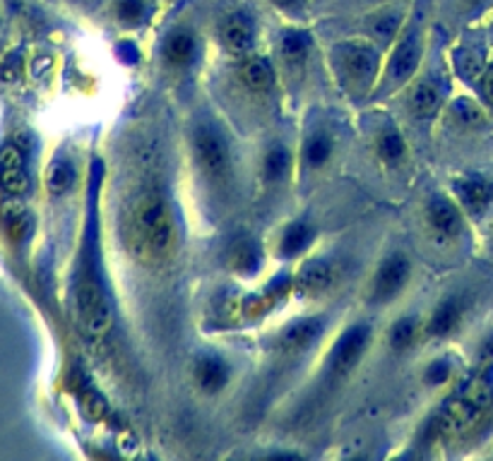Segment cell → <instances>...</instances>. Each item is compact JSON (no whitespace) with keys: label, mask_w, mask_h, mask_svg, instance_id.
<instances>
[{"label":"cell","mask_w":493,"mask_h":461,"mask_svg":"<svg viewBox=\"0 0 493 461\" xmlns=\"http://www.w3.org/2000/svg\"><path fill=\"white\" fill-rule=\"evenodd\" d=\"M426 10L423 5H416L409 17V22L402 27L398 39L392 41L390 58L385 70L381 72L378 86H375L374 96H388L398 92L399 86L409 85L416 72L422 68L423 54H426Z\"/></svg>","instance_id":"6da1fadb"},{"label":"cell","mask_w":493,"mask_h":461,"mask_svg":"<svg viewBox=\"0 0 493 461\" xmlns=\"http://www.w3.org/2000/svg\"><path fill=\"white\" fill-rule=\"evenodd\" d=\"M330 65L347 95H374L381 79V46L371 39L340 41L330 51Z\"/></svg>","instance_id":"7a4b0ae2"},{"label":"cell","mask_w":493,"mask_h":461,"mask_svg":"<svg viewBox=\"0 0 493 461\" xmlns=\"http://www.w3.org/2000/svg\"><path fill=\"white\" fill-rule=\"evenodd\" d=\"M493 390L491 383L486 377L472 380L462 391H457L453 399H448L446 407L440 408L429 421L426 438L436 442L440 438H455L464 430H470L479 418L486 414V408L491 407Z\"/></svg>","instance_id":"3957f363"},{"label":"cell","mask_w":493,"mask_h":461,"mask_svg":"<svg viewBox=\"0 0 493 461\" xmlns=\"http://www.w3.org/2000/svg\"><path fill=\"white\" fill-rule=\"evenodd\" d=\"M137 234L154 255H164L174 243V219L168 204L154 193H147L136 204Z\"/></svg>","instance_id":"277c9868"},{"label":"cell","mask_w":493,"mask_h":461,"mask_svg":"<svg viewBox=\"0 0 493 461\" xmlns=\"http://www.w3.org/2000/svg\"><path fill=\"white\" fill-rule=\"evenodd\" d=\"M78 313H80V322L87 334L102 336L111 329V308L103 296L102 284L96 282L92 274L82 276L80 286H78Z\"/></svg>","instance_id":"5b68a950"},{"label":"cell","mask_w":493,"mask_h":461,"mask_svg":"<svg viewBox=\"0 0 493 461\" xmlns=\"http://www.w3.org/2000/svg\"><path fill=\"white\" fill-rule=\"evenodd\" d=\"M193 152L195 161L210 178H224L229 171V147L212 126H198L193 133Z\"/></svg>","instance_id":"8992f818"},{"label":"cell","mask_w":493,"mask_h":461,"mask_svg":"<svg viewBox=\"0 0 493 461\" xmlns=\"http://www.w3.org/2000/svg\"><path fill=\"white\" fill-rule=\"evenodd\" d=\"M368 344H371V327H368L366 322L351 325V327L337 339V344H334L333 353H330V360H327L330 373H333L334 377L349 375L351 370L358 366L361 356L366 353Z\"/></svg>","instance_id":"52a82bcc"},{"label":"cell","mask_w":493,"mask_h":461,"mask_svg":"<svg viewBox=\"0 0 493 461\" xmlns=\"http://www.w3.org/2000/svg\"><path fill=\"white\" fill-rule=\"evenodd\" d=\"M409 276H412V265L405 255L395 252L390 258H385L375 272L374 284H371V300L374 303L395 300L409 284Z\"/></svg>","instance_id":"ba28073f"},{"label":"cell","mask_w":493,"mask_h":461,"mask_svg":"<svg viewBox=\"0 0 493 461\" xmlns=\"http://www.w3.org/2000/svg\"><path fill=\"white\" fill-rule=\"evenodd\" d=\"M219 39L222 46L234 55H248L253 51L258 39V22L248 10H236L224 17L219 24Z\"/></svg>","instance_id":"9c48e42d"},{"label":"cell","mask_w":493,"mask_h":461,"mask_svg":"<svg viewBox=\"0 0 493 461\" xmlns=\"http://www.w3.org/2000/svg\"><path fill=\"white\" fill-rule=\"evenodd\" d=\"M412 111L416 118H423L429 120L440 111L443 102H446V85L443 79H438V75L429 72V75H422L412 86Z\"/></svg>","instance_id":"30bf717a"},{"label":"cell","mask_w":493,"mask_h":461,"mask_svg":"<svg viewBox=\"0 0 493 461\" xmlns=\"http://www.w3.org/2000/svg\"><path fill=\"white\" fill-rule=\"evenodd\" d=\"M0 188L15 197L29 190V176L24 171V154L15 144H5L0 149Z\"/></svg>","instance_id":"8fae6325"},{"label":"cell","mask_w":493,"mask_h":461,"mask_svg":"<svg viewBox=\"0 0 493 461\" xmlns=\"http://www.w3.org/2000/svg\"><path fill=\"white\" fill-rule=\"evenodd\" d=\"M323 325H325L323 317H303V320L292 322V325H287V327L279 332L277 346L284 353L306 351L308 346L318 342Z\"/></svg>","instance_id":"7c38bea8"},{"label":"cell","mask_w":493,"mask_h":461,"mask_svg":"<svg viewBox=\"0 0 493 461\" xmlns=\"http://www.w3.org/2000/svg\"><path fill=\"white\" fill-rule=\"evenodd\" d=\"M426 217H429V226L433 228V234L440 238H457L464 228L460 207L448 197H433L426 210Z\"/></svg>","instance_id":"4fadbf2b"},{"label":"cell","mask_w":493,"mask_h":461,"mask_svg":"<svg viewBox=\"0 0 493 461\" xmlns=\"http://www.w3.org/2000/svg\"><path fill=\"white\" fill-rule=\"evenodd\" d=\"M334 284V269L325 259H308L306 265L296 272L294 289L301 296H320Z\"/></svg>","instance_id":"5bb4252c"},{"label":"cell","mask_w":493,"mask_h":461,"mask_svg":"<svg viewBox=\"0 0 493 461\" xmlns=\"http://www.w3.org/2000/svg\"><path fill=\"white\" fill-rule=\"evenodd\" d=\"M455 193L460 200L462 210L470 214H481L493 202V185L481 176H467L455 180Z\"/></svg>","instance_id":"9a60e30c"},{"label":"cell","mask_w":493,"mask_h":461,"mask_svg":"<svg viewBox=\"0 0 493 461\" xmlns=\"http://www.w3.org/2000/svg\"><path fill=\"white\" fill-rule=\"evenodd\" d=\"M239 78L251 92H267V89L275 86L277 72H275V65H272L270 58L248 54L239 68Z\"/></svg>","instance_id":"2e32d148"},{"label":"cell","mask_w":493,"mask_h":461,"mask_svg":"<svg viewBox=\"0 0 493 461\" xmlns=\"http://www.w3.org/2000/svg\"><path fill=\"white\" fill-rule=\"evenodd\" d=\"M402 27H405V12L388 5V8L378 10V12L371 17L368 34H371V41H375L378 46H392V41L398 39Z\"/></svg>","instance_id":"e0dca14e"},{"label":"cell","mask_w":493,"mask_h":461,"mask_svg":"<svg viewBox=\"0 0 493 461\" xmlns=\"http://www.w3.org/2000/svg\"><path fill=\"white\" fill-rule=\"evenodd\" d=\"M334 154V140L333 135L327 133L325 128H316L306 135V140L301 144V161L308 169H323V166L333 159Z\"/></svg>","instance_id":"ac0fdd59"},{"label":"cell","mask_w":493,"mask_h":461,"mask_svg":"<svg viewBox=\"0 0 493 461\" xmlns=\"http://www.w3.org/2000/svg\"><path fill=\"white\" fill-rule=\"evenodd\" d=\"M195 383L200 384L202 391L215 394V391L224 390V384L229 383V367L219 356H212V353L200 356L195 360Z\"/></svg>","instance_id":"d6986e66"},{"label":"cell","mask_w":493,"mask_h":461,"mask_svg":"<svg viewBox=\"0 0 493 461\" xmlns=\"http://www.w3.org/2000/svg\"><path fill=\"white\" fill-rule=\"evenodd\" d=\"M195 48H198L195 34H193L191 29H185V27H178V29H174V32L164 39L161 54H164V58H167L171 65H185L193 61Z\"/></svg>","instance_id":"ffe728a7"},{"label":"cell","mask_w":493,"mask_h":461,"mask_svg":"<svg viewBox=\"0 0 493 461\" xmlns=\"http://www.w3.org/2000/svg\"><path fill=\"white\" fill-rule=\"evenodd\" d=\"M316 238V228L310 226L308 221H292L284 231H282V238H279V252L284 258H296L301 255L310 243Z\"/></svg>","instance_id":"44dd1931"},{"label":"cell","mask_w":493,"mask_h":461,"mask_svg":"<svg viewBox=\"0 0 493 461\" xmlns=\"http://www.w3.org/2000/svg\"><path fill=\"white\" fill-rule=\"evenodd\" d=\"M310 46H313V39L306 29H284L282 37H279V54L287 61L289 65L303 63L310 54Z\"/></svg>","instance_id":"7402d4cb"},{"label":"cell","mask_w":493,"mask_h":461,"mask_svg":"<svg viewBox=\"0 0 493 461\" xmlns=\"http://www.w3.org/2000/svg\"><path fill=\"white\" fill-rule=\"evenodd\" d=\"M462 317V303L457 298H446L443 303L438 305L433 315H431L429 320V334L433 336H446L450 334L457 325H460Z\"/></svg>","instance_id":"603a6c76"},{"label":"cell","mask_w":493,"mask_h":461,"mask_svg":"<svg viewBox=\"0 0 493 461\" xmlns=\"http://www.w3.org/2000/svg\"><path fill=\"white\" fill-rule=\"evenodd\" d=\"M375 149H378V154H381V159L385 164H399L407 154V142L398 128L385 126L381 133H378Z\"/></svg>","instance_id":"cb8c5ba5"},{"label":"cell","mask_w":493,"mask_h":461,"mask_svg":"<svg viewBox=\"0 0 493 461\" xmlns=\"http://www.w3.org/2000/svg\"><path fill=\"white\" fill-rule=\"evenodd\" d=\"M3 226H5V234L12 241H22L24 235L29 234V228H32V219H29V214H27L22 204L10 202L3 207Z\"/></svg>","instance_id":"d4e9b609"},{"label":"cell","mask_w":493,"mask_h":461,"mask_svg":"<svg viewBox=\"0 0 493 461\" xmlns=\"http://www.w3.org/2000/svg\"><path fill=\"white\" fill-rule=\"evenodd\" d=\"M453 63H455V72L460 75L464 82H472V79L481 78V72L486 70L484 58L479 54L477 48H460L457 54L453 55Z\"/></svg>","instance_id":"484cf974"},{"label":"cell","mask_w":493,"mask_h":461,"mask_svg":"<svg viewBox=\"0 0 493 461\" xmlns=\"http://www.w3.org/2000/svg\"><path fill=\"white\" fill-rule=\"evenodd\" d=\"M75 180V173H72V166L65 161V159H56L53 164L48 166L46 171V188L53 193V195H63L68 193Z\"/></svg>","instance_id":"4316f807"},{"label":"cell","mask_w":493,"mask_h":461,"mask_svg":"<svg viewBox=\"0 0 493 461\" xmlns=\"http://www.w3.org/2000/svg\"><path fill=\"white\" fill-rule=\"evenodd\" d=\"M231 265H234L236 272L253 274L260 267V251H258V245L251 241L234 245V251H231Z\"/></svg>","instance_id":"83f0119b"},{"label":"cell","mask_w":493,"mask_h":461,"mask_svg":"<svg viewBox=\"0 0 493 461\" xmlns=\"http://www.w3.org/2000/svg\"><path fill=\"white\" fill-rule=\"evenodd\" d=\"M289 164H292V159H289V152L282 144L277 147H272L263 159V176L270 183H277L289 173Z\"/></svg>","instance_id":"f1b7e54d"},{"label":"cell","mask_w":493,"mask_h":461,"mask_svg":"<svg viewBox=\"0 0 493 461\" xmlns=\"http://www.w3.org/2000/svg\"><path fill=\"white\" fill-rule=\"evenodd\" d=\"M450 113H453V118L457 120V123H462V126H467V128L484 126V120H486L484 111L479 109V103L467 99V96L455 99V102L450 103Z\"/></svg>","instance_id":"f546056e"},{"label":"cell","mask_w":493,"mask_h":461,"mask_svg":"<svg viewBox=\"0 0 493 461\" xmlns=\"http://www.w3.org/2000/svg\"><path fill=\"white\" fill-rule=\"evenodd\" d=\"M419 334V320L416 317H402L395 322V327L390 332V344L395 349H409L414 344V339Z\"/></svg>","instance_id":"4dcf8cb0"},{"label":"cell","mask_w":493,"mask_h":461,"mask_svg":"<svg viewBox=\"0 0 493 461\" xmlns=\"http://www.w3.org/2000/svg\"><path fill=\"white\" fill-rule=\"evenodd\" d=\"M147 12H150V3L147 0H116V15H119L120 22H143Z\"/></svg>","instance_id":"1f68e13d"},{"label":"cell","mask_w":493,"mask_h":461,"mask_svg":"<svg viewBox=\"0 0 493 461\" xmlns=\"http://www.w3.org/2000/svg\"><path fill=\"white\" fill-rule=\"evenodd\" d=\"M270 3L282 15L292 17V20H301L308 12V0H270Z\"/></svg>","instance_id":"d6a6232c"},{"label":"cell","mask_w":493,"mask_h":461,"mask_svg":"<svg viewBox=\"0 0 493 461\" xmlns=\"http://www.w3.org/2000/svg\"><path fill=\"white\" fill-rule=\"evenodd\" d=\"M82 408H85V414L89 418H102L106 414V401L99 397V391L85 390V394H82Z\"/></svg>","instance_id":"836d02e7"},{"label":"cell","mask_w":493,"mask_h":461,"mask_svg":"<svg viewBox=\"0 0 493 461\" xmlns=\"http://www.w3.org/2000/svg\"><path fill=\"white\" fill-rule=\"evenodd\" d=\"M450 377V366H448L446 360H436V363H431V367L426 370V380L429 384H443Z\"/></svg>","instance_id":"e575fe53"},{"label":"cell","mask_w":493,"mask_h":461,"mask_svg":"<svg viewBox=\"0 0 493 461\" xmlns=\"http://www.w3.org/2000/svg\"><path fill=\"white\" fill-rule=\"evenodd\" d=\"M479 95L484 99L489 106H493V63L481 72V78H479Z\"/></svg>","instance_id":"d590c367"},{"label":"cell","mask_w":493,"mask_h":461,"mask_svg":"<svg viewBox=\"0 0 493 461\" xmlns=\"http://www.w3.org/2000/svg\"><path fill=\"white\" fill-rule=\"evenodd\" d=\"M464 3H467V5H472V8L477 10V8H484V5H489L491 0H464Z\"/></svg>","instance_id":"8d00e7d4"},{"label":"cell","mask_w":493,"mask_h":461,"mask_svg":"<svg viewBox=\"0 0 493 461\" xmlns=\"http://www.w3.org/2000/svg\"><path fill=\"white\" fill-rule=\"evenodd\" d=\"M382 3H385V0H382Z\"/></svg>","instance_id":"74e56055"},{"label":"cell","mask_w":493,"mask_h":461,"mask_svg":"<svg viewBox=\"0 0 493 461\" xmlns=\"http://www.w3.org/2000/svg\"><path fill=\"white\" fill-rule=\"evenodd\" d=\"M491 32H493V29H491Z\"/></svg>","instance_id":"f35d334b"}]
</instances>
